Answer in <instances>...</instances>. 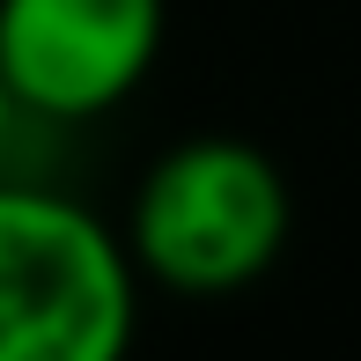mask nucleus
Segmentation results:
<instances>
[{
  "instance_id": "obj_1",
  "label": "nucleus",
  "mask_w": 361,
  "mask_h": 361,
  "mask_svg": "<svg viewBox=\"0 0 361 361\" xmlns=\"http://www.w3.org/2000/svg\"><path fill=\"white\" fill-rule=\"evenodd\" d=\"M288 228L295 200L266 147L236 133H192L147 162L118 236L140 281L185 302H214L281 266Z\"/></svg>"
},
{
  "instance_id": "obj_2",
  "label": "nucleus",
  "mask_w": 361,
  "mask_h": 361,
  "mask_svg": "<svg viewBox=\"0 0 361 361\" xmlns=\"http://www.w3.org/2000/svg\"><path fill=\"white\" fill-rule=\"evenodd\" d=\"M133 332L126 236L52 185L0 177V361H118Z\"/></svg>"
},
{
  "instance_id": "obj_3",
  "label": "nucleus",
  "mask_w": 361,
  "mask_h": 361,
  "mask_svg": "<svg viewBox=\"0 0 361 361\" xmlns=\"http://www.w3.org/2000/svg\"><path fill=\"white\" fill-rule=\"evenodd\" d=\"M170 0H0V89L37 126L118 111L155 74Z\"/></svg>"
},
{
  "instance_id": "obj_4",
  "label": "nucleus",
  "mask_w": 361,
  "mask_h": 361,
  "mask_svg": "<svg viewBox=\"0 0 361 361\" xmlns=\"http://www.w3.org/2000/svg\"><path fill=\"white\" fill-rule=\"evenodd\" d=\"M15 126H23V111H15V96L0 89V162H8V147H15Z\"/></svg>"
}]
</instances>
